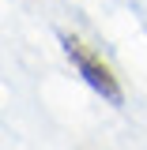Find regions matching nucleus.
I'll return each instance as SVG.
<instances>
[{
    "label": "nucleus",
    "mask_w": 147,
    "mask_h": 150,
    "mask_svg": "<svg viewBox=\"0 0 147 150\" xmlns=\"http://www.w3.org/2000/svg\"><path fill=\"white\" fill-rule=\"evenodd\" d=\"M60 45H64V56L72 60L75 75H79L94 94H102L110 105H125V90H121L117 75L110 71V64L94 53V49H87V45H83L79 38H72V34H60Z\"/></svg>",
    "instance_id": "f257e3e1"
}]
</instances>
